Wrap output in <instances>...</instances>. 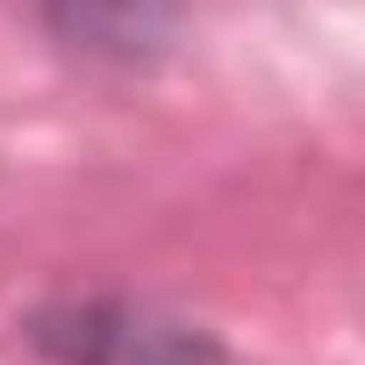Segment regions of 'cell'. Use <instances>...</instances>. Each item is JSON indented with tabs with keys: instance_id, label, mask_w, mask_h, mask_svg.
I'll use <instances>...</instances> for the list:
<instances>
[{
	"instance_id": "obj_2",
	"label": "cell",
	"mask_w": 365,
	"mask_h": 365,
	"mask_svg": "<svg viewBox=\"0 0 365 365\" xmlns=\"http://www.w3.org/2000/svg\"><path fill=\"white\" fill-rule=\"evenodd\" d=\"M179 8H187V0H43L51 29L79 58H101V65L158 58L172 43V29H179Z\"/></svg>"
},
{
	"instance_id": "obj_1",
	"label": "cell",
	"mask_w": 365,
	"mask_h": 365,
	"mask_svg": "<svg viewBox=\"0 0 365 365\" xmlns=\"http://www.w3.org/2000/svg\"><path fill=\"white\" fill-rule=\"evenodd\" d=\"M29 344L51 365H230V351L201 329L179 322L150 301L93 294V301H58L29 315Z\"/></svg>"
}]
</instances>
